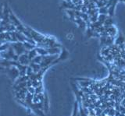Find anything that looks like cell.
<instances>
[{
  "label": "cell",
  "mask_w": 125,
  "mask_h": 116,
  "mask_svg": "<svg viewBox=\"0 0 125 116\" xmlns=\"http://www.w3.org/2000/svg\"><path fill=\"white\" fill-rule=\"evenodd\" d=\"M124 37L121 35V34H119V36H117L116 37H115V41H114V44L116 45H120L124 44Z\"/></svg>",
  "instance_id": "4fadbf2b"
},
{
  "label": "cell",
  "mask_w": 125,
  "mask_h": 116,
  "mask_svg": "<svg viewBox=\"0 0 125 116\" xmlns=\"http://www.w3.org/2000/svg\"><path fill=\"white\" fill-rule=\"evenodd\" d=\"M48 55H60L61 53V48L60 47H52V48H47Z\"/></svg>",
  "instance_id": "5b68a950"
},
{
  "label": "cell",
  "mask_w": 125,
  "mask_h": 116,
  "mask_svg": "<svg viewBox=\"0 0 125 116\" xmlns=\"http://www.w3.org/2000/svg\"><path fill=\"white\" fill-rule=\"evenodd\" d=\"M99 14H105L108 15V9L105 6L101 7L99 9Z\"/></svg>",
  "instance_id": "e0dca14e"
},
{
  "label": "cell",
  "mask_w": 125,
  "mask_h": 116,
  "mask_svg": "<svg viewBox=\"0 0 125 116\" xmlns=\"http://www.w3.org/2000/svg\"><path fill=\"white\" fill-rule=\"evenodd\" d=\"M77 113H78V106H77V102H76L75 104H74V109L72 116H77Z\"/></svg>",
  "instance_id": "44dd1931"
},
{
  "label": "cell",
  "mask_w": 125,
  "mask_h": 116,
  "mask_svg": "<svg viewBox=\"0 0 125 116\" xmlns=\"http://www.w3.org/2000/svg\"><path fill=\"white\" fill-rule=\"evenodd\" d=\"M36 50L37 52L39 55L42 56H45L48 55V52H47V48H39V47H36Z\"/></svg>",
  "instance_id": "7c38bea8"
},
{
  "label": "cell",
  "mask_w": 125,
  "mask_h": 116,
  "mask_svg": "<svg viewBox=\"0 0 125 116\" xmlns=\"http://www.w3.org/2000/svg\"><path fill=\"white\" fill-rule=\"evenodd\" d=\"M42 61V55H38L37 56H35L34 59L31 60V62H32L34 63H37V64H40Z\"/></svg>",
  "instance_id": "2e32d148"
},
{
  "label": "cell",
  "mask_w": 125,
  "mask_h": 116,
  "mask_svg": "<svg viewBox=\"0 0 125 116\" xmlns=\"http://www.w3.org/2000/svg\"><path fill=\"white\" fill-rule=\"evenodd\" d=\"M29 65L31 67V69H32V70H33V72L34 73H38L42 69V67H41L40 64L34 63V62H31Z\"/></svg>",
  "instance_id": "ba28073f"
},
{
  "label": "cell",
  "mask_w": 125,
  "mask_h": 116,
  "mask_svg": "<svg viewBox=\"0 0 125 116\" xmlns=\"http://www.w3.org/2000/svg\"><path fill=\"white\" fill-rule=\"evenodd\" d=\"M38 55V54L37 52L36 48L32 49V50H30V51H27V55H28V57H29V59H30L31 61L32 60L35 56H37Z\"/></svg>",
  "instance_id": "30bf717a"
},
{
  "label": "cell",
  "mask_w": 125,
  "mask_h": 116,
  "mask_svg": "<svg viewBox=\"0 0 125 116\" xmlns=\"http://www.w3.org/2000/svg\"><path fill=\"white\" fill-rule=\"evenodd\" d=\"M23 44V46H24V48H25L26 51H30V50H32V49L36 48V45L31 44L27 41H24Z\"/></svg>",
  "instance_id": "5bb4252c"
},
{
  "label": "cell",
  "mask_w": 125,
  "mask_h": 116,
  "mask_svg": "<svg viewBox=\"0 0 125 116\" xmlns=\"http://www.w3.org/2000/svg\"><path fill=\"white\" fill-rule=\"evenodd\" d=\"M71 2L73 3L75 6H80V5H83V0H71Z\"/></svg>",
  "instance_id": "ffe728a7"
},
{
  "label": "cell",
  "mask_w": 125,
  "mask_h": 116,
  "mask_svg": "<svg viewBox=\"0 0 125 116\" xmlns=\"http://www.w3.org/2000/svg\"><path fill=\"white\" fill-rule=\"evenodd\" d=\"M27 92L30 93V94H35V88L34 87H27Z\"/></svg>",
  "instance_id": "7402d4cb"
},
{
  "label": "cell",
  "mask_w": 125,
  "mask_h": 116,
  "mask_svg": "<svg viewBox=\"0 0 125 116\" xmlns=\"http://www.w3.org/2000/svg\"><path fill=\"white\" fill-rule=\"evenodd\" d=\"M98 16H99V13H96L95 15H92V16L89 17V20L91 23L96 22L98 20Z\"/></svg>",
  "instance_id": "d6986e66"
},
{
  "label": "cell",
  "mask_w": 125,
  "mask_h": 116,
  "mask_svg": "<svg viewBox=\"0 0 125 116\" xmlns=\"http://www.w3.org/2000/svg\"><path fill=\"white\" fill-rule=\"evenodd\" d=\"M6 69H8V72H9V75L13 80H15L20 76L19 70L16 66H13H13L8 67Z\"/></svg>",
  "instance_id": "3957f363"
},
{
  "label": "cell",
  "mask_w": 125,
  "mask_h": 116,
  "mask_svg": "<svg viewBox=\"0 0 125 116\" xmlns=\"http://www.w3.org/2000/svg\"><path fill=\"white\" fill-rule=\"evenodd\" d=\"M105 31L107 32V34H108V35H109V36L116 37V33H117V30H116V28L114 26L112 25V26H110L109 27H108L106 30H105Z\"/></svg>",
  "instance_id": "52a82bcc"
},
{
  "label": "cell",
  "mask_w": 125,
  "mask_h": 116,
  "mask_svg": "<svg viewBox=\"0 0 125 116\" xmlns=\"http://www.w3.org/2000/svg\"><path fill=\"white\" fill-rule=\"evenodd\" d=\"M10 45H11V47L13 48L15 53L17 54V55H21L24 52H26L24 46H23V44L22 43V42H20V41L12 42V43L10 44Z\"/></svg>",
  "instance_id": "6da1fadb"
},
{
  "label": "cell",
  "mask_w": 125,
  "mask_h": 116,
  "mask_svg": "<svg viewBox=\"0 0 125 116\" xmlns=\"http://www.w3.org/2000/svg\"><path fill=\"white\" fill-rule=\"evenodd\" d=\"M106 1H108V0H106Z\"/></svg>",
  "instance_id": "cb8c5ba5"
},
{
  "label": "cell",
  "mask_w": 125,
  "mask_h": 116,
  "mask_svg": "<svg viewBox=\"0 0 125 116\" xmlns=\"http://www.w3.org/2000/svg\"><path fill=\"white\" fill-rule=\"evenodd\" d=\"M119 2H125V0H119Z\"/></svg>",
  "instance_id": "603a6c76"
},
{
  "label": "cell",
  "mask_w": 125,
  "mask_h": 116,
  "mask_svg": "<svg viewBox=\"0 0 125 116\" xmlns=\"http://www.w3.org/2000/svg\"><path fill=\"white\" fill-rule=\"evenodd\" d=\"M17 62H18L20 64H21V65H29V64L31 62V60L29 59L28 55H27V51H26V52L22 54V55H19Z\"/></svg>",
  "instance_id": "7a4b0ae2"
},
{
  "label": "cell",
  "mask_w": 125,
  "mask_h": 116,
  "mask_svg": "<svg viewBox=\"0 0 125 116\" xmlns=\"http://www.w3.org/2000/svg\"><path fill=\"white\" fill-rule=\"evenodd\" d=\"M10 24H12L13 26L15 27H17L18 25H20L21 24V20L15 16V15L13 13V12H10Z\"/></svg>",
  "instance_id": "277c9868"
},
{
  "label": "cell",
  "mask_w": 125,
  "mask_h": 116,
  "mask_svg": "<svg viewBox=\"0 0 125 116\" xmlns=\"http://www.w3.org/2000/svg\"><path fill=\"white\" fill-rule=\"evenodd\" d=\"M109 17V15H105V14H99L98 16V21L100 22L101 24H104V22L105 21V20L107 19V17Z\"/></svg>",
  "instance_id": "9a60e30c"
},
{
  "label": "cell",
  "mask_w": 125,
  "mask_h": 116,
  "mask_svg": "<svg viewBox=\"0 0 125 116\" xmlns=\"http://www.w3.org/2000/svg\"><path fill=\"white\" fill-rule=\"evenodd\" d=\"M14 33H15V36H16V38H17V41L22 42V43H23L24 41H26L27 37H26V36L23 33L18 32V31H17V30H15Z\"/></svg>",
  "instance_id": "8992f818"
},
{
  "label": "cell",
  "mask_w": 125,
  "mask_h": 116,
  "mask_svg": "<svg viewBox=\"0 0 125 116\" xmlns=\"http://www.w3.org/2000/svg\"><path fill=\"white\" fill-rule=\"evenodd\" d=\"M111 52H110V48H109V46H104V47L102 48L101 54H102V55H103V57L107 56Z\"/></svg>",
  "instance_id": "8fae6325"
},
{
  "label": "cell",
  "mask_w": 125,
  "mask_h": 116,
  "mask_svg": "<svg viewBox=\"0 0 125 116\" xmlns=\"http://www.w3.org/2000/svg\"><path fill=\"white\" fill-rule=\"evenodd\" d=\"M81 18L84 21H85L86 23H88L89 20V16L88 13H81Z\"/></svg>",
  "instance_id": "ac0fdd59"
},
{
  "label": "cell",
  "mask_w": 125,
  "mask_h": 116,
  "mask_svg": "<svg viewBox=\"0 0 125 116\" xmlns=\"http://www.w3.org/2000/svg\"><path fill=\"white\" fill-rule=\"evenodd\" d=\"M113 25V19H112V17H108L107 19L105 20V21L104 22V24H103V26H104V27L105 29L106 30L108 27H109L110 26Z\"/></svg>",
  "instance_id": "9c48e42d"
}]
</instances>
